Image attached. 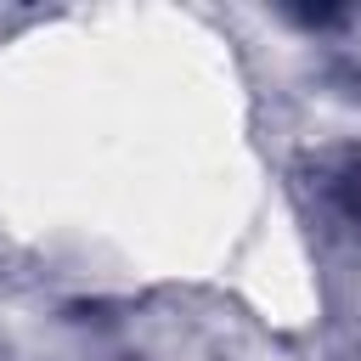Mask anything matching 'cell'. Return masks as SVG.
Listing matches in <instances>:
<instances>
[{"instance_id": "cell-1", "label": "cell", "mask_w": 361, "mask_h": 361, "mask_svg": "<svg viewBox=\"0 0 361 361\" xmlns=\"http://www.w3.org/2000/svg\"><path fill=\"white\" fill-rule=\"evenodd\" d=\"M338 197H344V214H350V220H355V226H361V175H350V180H344V192H338Z\"/></svg>"}]
</instances>
